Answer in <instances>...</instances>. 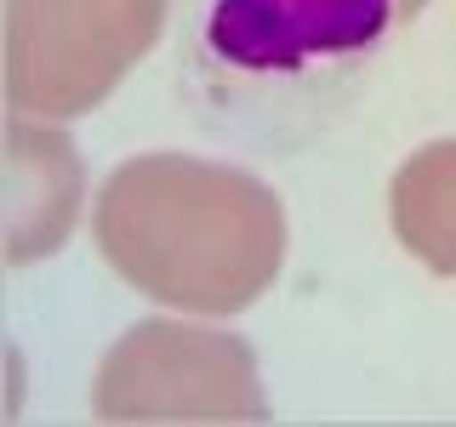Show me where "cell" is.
I'll return each mask as SVG.
<instances>
[{
	"label": "cell",
	"mask_w": 456,
	"mask_h": 427,
	"mask_svg": "<svg viewBox=\"0 0 456 427\" xmlns=\"http://www.w3.org/2000/svg\"><path fill=\"white\" fill-rule=\"evenodd\" d=\"M109 268L183 313L251 308L285 262V211L263 177L194 154H142L97 189Z\"/></svg>",
	"instance_id": "cell-1"
},
{
	"label": "cell",
	"mask_w": 456,
	"mask_h": 427,
	"mask_svg": "<svg viewBox=\"0 0 456 427\" xmlns=\"http://www.w3.org/2000/svg\"><path fill=\"white\" fill-rule=\"evenodd\" d=\"M166 0H6V103L35 120L97 109L160 40Z\"/></svg>",
	"instance_id": "cell-2"
},
{
	"label": "cell",
	"mask_w": 456,
	"mask_h": 427,
	"mask_svg": "<svg viewBox=\"0 0 456 427\" xmlns=\"http://www.w3.org/2000/svg\"><path fill=\"white\" fill-rule=\"evenodd\" d=\"M92 405L109 422H263L251 342L177 319H142L97 365Z\"/></svg>",
	"instance_id": "cell-3"
},
{
	"label": "cell",
	"mask_w": 456,
	"mask_h": 427,
	"mask_svg": "<svg viewBox=\"0 0 456 427\" xmlns=\"http://www.w3.org/2000/svg\"><path fill=\"white\" fill-rule=\"evenodd\" d=\"M428 0H211L200 63L223 85H291L348 68L405 28Z\"/></svg>",
	"instance_id": "cell-4"
},
{
	"label": "cell",
	"mask_w": 456,
	"mask_h": 427,
	"mask_svg": "<svg viewBox=\"0 0 456 427\" xmlns=\"http://www.w3.org/2000/svg\"><path fill=\"white\" fill-rule=\"evenodd\" d=\"M80 154L57 125L12 114L6 125V262H40L69 239L80 217Z\"/></svg>",
	"instance_id": "cell-5"
},
{
	"label": "cell",
	"mask_w": 456,
	"mask_h": 427,
	"mask_svg": "<svg viewBox=\"0 0 456 427\" xmlns=\"http://www.w3.org/2000/svg\"><path fill=\"white\" fill-rule=\"evenodd\" d=\"M394 234L422 268L456 279V137L428 142L394 171Z\"/></svg>",
	"instance_id": "cell-6"
}]
</instances>
